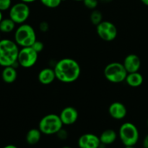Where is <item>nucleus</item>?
Segmentation results:
<instances>
[{"label": "nucleus", "mask_w": 148, "mask_h": 148, "mask_svg": "<svg viewBox=\"0 0 148 148\" xmlns=\"http://www.w3.org/2000/svg\"><path fill=\"white\" fill-rule=\"evenodd\" d=\"M90 20L91 23L95 25H98V24L103 21V14L99 10H93L91 12L90 16Z\"/></svg>", "instance_id": "obj_20"}, {"label": "nucleus", "mask_w": 148, "mask_h": 148, "mask_svg": "<svg viewBox=\"0 0 148 148\" xmlns=\"http://www.w3.org/2000/svg\"><path fill=\"white\" fill-rule=\"evenodd\" d=\"M140 1H141L142 3L144 4L145 5L148 6V0H140Z\"/></svg>", "instance_id": "obj_30"}, {"label": "nucleus", "mask_w": 148, "mask_h": 148, "mask_svg": "<svg viewBox=\"0 0 148 148\" xmlns=\"http://www.w3.org/2000/svg\"><path fill=\"white\" fill-rule=\"evenodd\" d=\"M56 135H57L58 138L62 140H64L67 138L68 137V133L65 130H64L63 128L61 129L57 133H56Z\"/></svg>", "instance_id": "obj_25"}, {"label": "nucleus", "mask_w": 148, "mask_h": 148, "mask_svg": "<svg viewBox=\"0 0 148 148\" xmlns=\"http://www.w3.org/2000/svg\"><path fill=\"white\" fill-rule=\"evenodd\" d=\"M66 1V0H62V1Z\"/></svg>", "instance_id": "obj_36"}, {"label": "nucleus", "mask_w": 148, "mask_h": 148, "mask_svg": "<svg viewBox=\"0 0 148 148\" xmlns=\"http://www.w3.org/2000/svg\"><path fill=\"white\" fill-rule=\"evenodd\" d=\"M125 148H135L134 146H126Z\"/></svg>", "instance_id": "obj_33"}, {"label": "nucleus", "mask_w": 148, "mask_h": 148, "mask_svg": "<svg viewBox=\"0 0 148 148\" xmlns=\"http://www.w3.org/2000/svg\"><path fill=\"white\" fill-rule=\"evenodd\" d=\"M1 77L3 81L6 83H12L17 79V72L15 66H9L4 67L1 72Z\"/></svg>", "instance_id": "obj_15"}, {"label": "nucleus", "mask_w": 148, "mask_h": 148, "mask_svg": "<svg viewBox=\"0 0 148 148\" xmlns=\"http://www.w3.org/2000/svg\"><path fill=\"white\" fill-rule=\"evenodd\" d=\"M96 32L103 40L108 42L115 40L118 34V30L114 23L103 20L96 26Z\"/></svg>", "instance_id": "obj_9"}, {"label": "nucleus", "mask_w": 148, "mask_h": 148, "mask_svg": "<svg viewBox=\"0 0 148 148\" xmlns=\"http://www.w3.org/2000/svg\"><path fill=\"white\" fill-rule=\"evenodd\" d=\"M56 79L54 69L49 67L41 69L38 75V79L42 85H50Z\"/></svg>", "instance_id": "obj_14"}, {"label": "nucleus", "mask_w": 148, "mask_h": 148, "mask_svg": "<svg viewBox=\"0 0 148 148\" xmlns=\"http://www.w3.org/2000/svg\"><path fill=\"white\" fill-rule=\"evenodd\" d=\"M18 45L14 40L2 39L0 40V66H14L17 63L19 53Z\"/></svg>", "instance_id": "obj_2"}, {"label": "nucleus", "mask_w": 148, "mask_h": 148, "mask_svg": "<svg viewBox=\"0 0 148 148\" xmlns=\"http://www.w3.org/2000/svg\"><path fill=\"white\" fill-rule=\"evenodd\" d=\"M77 145L79 148H99L101 143L99 137L94 134L87 133L79 137Z\"/></svg>", "instance_id": "obj_10"}, {"label": "nucleus", "mask_w": 148, "mask_h": 148, "mask_svg": "<svg viewBox=\"0 0 148 148\" xmlns=\"http://www.w3.org/2000/svg\"><path fill=\"white\" fill-rule=\"evenodd\" d=\"M56 77L63 83H72L79 77L81 67L76 60L71 58H64L58 61L54 67Z\"/></svg>", "instance_id": "obj_1"}, {"label": "nucleus", "mask_w": 148, "mask_h": 148, "mask_svg": "<svg viewBox=\"0 0 148 148\" xmlns=\"http://www.w3.org/2000/svg\"><path fill=\"white\" fill-rule=\"evenodd\" d=\"M14 42L20 47H29L36 42V33L30 25L21 24L14 32Z\"/></svg>", "instance_id": "obj_3"}, {"label": "nucleus", "mask_w": 148, "mask_h": 148, "mask_svg": "<svg viewBox=\"0 0 148 148\" xmlns=\"http://www.w3.org/2000/svg\"><path fill=\"white\" fill-rule=\"evenodd\" d=\"M59 116L64 125H72L77 121L78 111L74 107L67 106L62 109Z\"/></svg>", "instance_id": "obj_11"}, {"label": "nucleus", "mask_w": 148, "mask_h": 148, "mask_svg": "<svg viewBox=\"0 0 148 148\" xmlns=\"http://www.w3.org/2000/svg\"><path fill=\"white\" fill-rule=\"evenodd\" d=\"M109 115L116 120L123 119L127 114V109L125 106L121 102H114L108 108Z\"/></svg>", "instance_id": "obj_13"}, {"label": "nucleus", "mask_w": 148, "mask_h": 148, "mask_svg": "<svg viewBox=\"0 0 148 148\" xmlns=\"http://www.w3.org/2000/svg\"><path fill=\"white\" fill-rule=\"evenodd\" d=\"M40 1L43 6L51 9L56 8L62 2V0H40Z\"/></svg>", "instance_id": "obj_21"}, {"label": "nucleus", "mask_w": 148, "mask_h": 148, "mask_svg": "<svg viewBox=\"0 0 148 148\" xmlns=\"http://www.w3.org/2000/svg\"><path fill=\"white\" fill-rule=\"evenodd\" d=\"M100 1H101V2H103V3H109L111 2L112 0H100Z\"/></svg>", "instance_id": "obj_31"}, {"label": "nucleus", "mask_w": 148, "mask_h": 148, "mask_svg": "<svg viewBox=\"0 0 148 148\" xmlns=\"http://www.w3.org/2000/svg\"><path fill=\"white\" fill-rule=\"evenodd\" d=\"M12 0H0V11H6L12 7Z\"/></svg>", "instance_id": "obj_23"}, {"label": "nucleus", "mask_w": 148, "mask_h": 148, "mask_svg": "<svg viewBox=\"0 0 148 148\" xmlns=\"http://www.w3.org/2000/svg\"><path fill=\"white\" fill-rule=\"evenodd\" d=\"M0 40H1V35H0Z\"/></svg>", "instance_id": "obj_38"}, {"label": "nucleus", "mask_w": 148, "mask_h": 148, "mask_svg": "<svg viewBox=\"0 0 148 148\" xmlns=\"http://www.w3.org/2000/svg\"><path fill=\"white\" fill-rule=\"evenodd\" d=\"M143 145L144 148H148V134L145 136L143 142Z\"/></svg>", "instance_id": "obj_27"}, {"label": "nucleus", "mask_w": 148, "mask_h": 148, "mask_svg": "<svg viewBox=\"0 0 148 148\" xmlns=\"http://www.w3.org/2000/svg\"><path fill=\"white\" fill-rule=\"evenodd\" d=\"M62 148H72V147H68V146H64V147H62Z\"/></svg>", "instance_id": "obj_34"}, {"label": "nucleus", "mask_w": 148, "mask_h": 148, "mask_svg": "<svg viewBox=\"0 0 148 148\" xmlns=\"http://www.w3.org/2000/svg\"><path fill=\"white\" fill-rule=\"evenodd\" d=\"M41 134L42 133L39 129H31L27 132V134H26V142L27 144L30 145H36L39 143L41 139Z\"/></svg>", "instance_id": "obj_18"}, {"label": "nucleus", "mask_w": 148, "mask_h": 148, "mask_svg": "<svg viewBox=\"0 0 148 148\" xmlns=\"http://www.w3.org/2000/svg\"><path fill=\"white\" fill-rule=\"evenodd\" d=\"M147 127H148V119H147Z\"/></svg>", "instance_id": "obj_37"}, {"label": "nucleus", "mask_w": 148, "mask_h": 148, "mask_svg": "<svg viewBox=\"0 0 148 148\" xmlns=\"http://www.w3.org/2000/svg\"><path fill=\"white\" fill-rule=\"evenodd\" d=\"M49 29V25L47 22L43 21L39 24V30L42 32V33H46L48 32Z\"/></svg>", "instance_id": "obj_26"}, {"label": "nucleus", "mask_w": 148, "mask_h": 148, "mask_svg": "<svg viewBox=\"0 0 148 148\" xmlns=\"http://www.w3.org/2000/svg\"><path fill=\"white\" fill-rule=\"evenodd\" d=\"M99 138L101 144L108 145L113 144L116 140L117 133L113 130H106L101 133Z\"/></svg>", "instance_id": "obj_17"}, {"label": "nucleus", "mask_w": 148, "mask_h": 148, "mask_svg": "<svg viewBox=\"0 0 148 148\" xmlns=\"http://www.w3.org/2000/svg\"><path fill=\"white\" fill-rule=\"evenodd\" d=\"M15 25L16 23L12 19H3L0 22V31L4 33H11L15 28Z\"/></svg>", "instance_id": "obj_19"}, {"label": "nucleus", "mask_w": 148, "mask_h": 148, "mask_svg": "<svg viewBox=\"0 0 148 148\" xmlns=\"http://www.w3.org/2000/svg\"><path fill=\"white\" fill-rule=\"evenodd\" d=\"M74 1H83V0H74Z\"/></svg>", "instance_id": "obj_35"}, {"label": "nucleus", "mask_w": 148, "mask_h": 148, "mask_svg": "<svg viewBox=\"0 0 148 148\" xmlns=\"http://www.w3.org/2000/svg\"><path fill=\"white\" fill-rule=\"evenodd\" d=\"M38 56V53H37L32 46L23 47L19 51L17 63L23 68H30L37 62Z\"/></svg>", "instance_id": "obj_8"}, {"label": "nucleus", "mask_w": 148, "mask_h": 148, "mask_svg": "<svg viewBox=\"0 0 148 148\" xmlns=\"http://www.w3.org/2000/svg\"><path fill=\"white\" fill-rule=\"evenodd\" d=\"M63 123L60 119L59 115L55 114H47L40 120L38 129L42 134L46 135L56 134V133L62 129Z\"/></svg>", "instance_id": "obj_4"}, {"label": "nucleus", "mask_w": 148, "mask_h": 148, "mask_svg": "<svg viewBox=\"0 0 148 148\" xmlns=\"http://www.w3.org/2000/svg\"><path fill=\"white\" fill-rule=\"evenodd\" d=\"M30 10L28 4L24 2L16 3L10 9V18L12 19L16 24L21 25L25 23L30 17Z\"/></svg>", "instance_id": "obj_7"}, {"label": "nucleus", "mask_w": 148, "mask_h": 148, "mask_svg": "<svg viewBox=\"0 0 148 148\" xmlns=\"http://www.w3.org/2000/svg\"><path fill=\"white\" fill-rule=\"evenodd\" d=\"M106 79L112 83H121L125 81L128 72L122 63L111 62L106 65L103 71Z\"/></svg>", "instance_id": "obj_6"}, {"label": "nucleus", "mask_w": 148, "mask_h": 148, "mask_svg": "<svg viewBox=\"0 0 148 148\" xmlns=\"http://www.w3.org/2000/svg\"><path fill=\"white\" fill-rule=\"evenodd\" d=\"M3 148H17V147H16L15 145H9L5 146V147H4Z\"/></svg>", "instance_id": "obj_29"}, {"label": "nucleus", "mask_w": 148, "mask_h": 148, "mask_svg": "<svg viewBox=\"0 0 148 148\" xmlns=\"http://www.w3.org/2000/svg\"><path fill=\"white\" fill-rule=\"evenodd\" d=\"M84 5L90 10H95L98 4V0H83Z\"/></svg>", "instance_id": "obj_22"}, {"label": "nucleus", "mask_w": 148, "mask_h": 148, "mask_svg": "<svg viewBox=\"0 0 148 148\" xmlns=\"http://www.w3.org/2000/svg\"><path fill=\"white\" fill-rule=\"evenodd\" d=\"M3 20V16H2V12L1 11H0V22Z\"/></svg>", "instance_id": "obj_32"}, {"label": "nucleus", "mask_w": 148, "mask_h": 148, "mask_svg": "<svg viewBox=\"0 0 148 148\" xmlns=\"http://www.w3.org/2000/svg\"><path fill=\"white\" fill-rule=\"evenodd\" d=\"M143 81H144L143 76L139 72L128 73L125 79V82H127V85L132 88H138L142 85Z\"/></svg>", "instance_id": "obj_16"}, {"label": "nucleus", "mask_w": 148, "mask_h": 148, "mask_svg": "<svg viewBox=\"0 0 148 148\" xmlns=\"http://www.w3.org/2000/svg\"><path fill=\"white\" fill-rule=\"evenodd\" d=\"M22 2L26 3V4H30V3H33L34 1H36V0H20Z\"/></svg>", "instance_id": "obj_28"}, {"label": "nucleus", "mask_w": 148, "mask_h": 148, "mask_svg": "<svg viewBox=\"0 0 148 148\" xmlns=\"http://www.w3.org/2000/svg\"><path fill=\"white\" fill-rule=\"evenodd\" d=\"M122 64L128 73H132L139 72L141 66V60L137 54L131 53L124 58Z\"/></svg>", "instance_id": "obj_12"}, {"label": "nucleus", "mask_w": 148, "mask_h": 148, "mask_svg": "<svg viewBox=\"0 0 148 148\" xmlns=\"http://www.w3.org/2000/svg\"><path fill=\"white\" fill-rule=\"evenodd\" d=\"M119 137L124 146H134L139 141L140 133L137 127L131 122H125L120 127Z\"/></svg>", "instance_id": "obj_5"}, {"label": "nucleus", "mask_w": 148, "mask_h": 148, "mask_svg": "<svg viewBox=\"0 0 148 148\" xmlns=\"http://www.w3.org/2000/svg\"><path fill=\"white\" fill-rule=\"evenodd\" d=\"M32 47H33V49H34L37 53H39L43 50V49H44V44H43V42L36 40V42L33 44Z\"/></svg>", "instance_id": "obj_24"}]
</instances>
